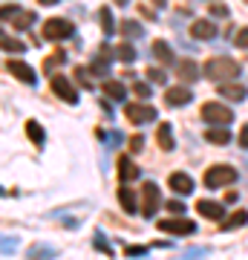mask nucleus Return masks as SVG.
<instances>
[{
  "label": "nucleus",
  "instance_id": "f257e3e1",
  "mask_svg": "<svg viewBox=\"0 0 248 260\" xmlns=\"http://www.w3.org/2000/svg\"><path fill=\"white\" fill-rule=\"evenodd\" d=\"M239 73H242V67L237 64V61H231V58H225V55H217V58H211L208 64H205V75L211 78L214 84H228V81H237L239 78Z\"/></svg>",
  "mask_w": 248,
  "mask_h": 260
},
{
  "label": "nucleus",
  "instance_id": "f03ea898",
  "mask_svg": "<svg viewBox=\"0 0 248 260\" xmlns=\"http://www.w3.org/2000/svg\"><path fill=\"white\" fill-rule=\"evenodd\" d=\"M234 182H237V168H231V165H211L205 171V188H211V191L228 188Z\"/></svg>",
  "mask_w": 248,
  "mask_h": 260
},
{
  "label": "nucleus",
  "instance_id": "7ed1b4c3",
  "mask_svg": "<svg viewBox=\"0 0 248 260\" xmlns=\"http://www.w3.org/2000/svg\"><path fill=\"white\" fill-rule=\"evenodd\" d=\"M199 113H202V121H208V124H231V121H234L231 107L217 104V102H205Z\"/></svg>",
  "mask_w": 248,
  "mask_h": 260
},
{
  "label": "nucleus",
  "instance_id": "20e7f679",
  "mask_svg": "<svg viewBox=\"0 0 248 260\" xmlns=\"http://www.w3.org/2000/svg\"><path fill=\"white\" fill-rule=\"evenodd\" d=\"M159 232L165 234H173V237H191L196 232V223L185 220V217H170V220H159Z\"/></svg>",
  "mask_w": 248,
  "mask_h": 260
},
{
  "label": "nucleus",
  "instance_id": "39448f33",
  "mask_svg": "<svg viewBox=\"0 0 248 260\" xmlns=\"http://www.w3.org/2000/svg\"><path fill=\"white\" fill-rule=\"evenodd\" d=\"M124 116H127L130 124H145V121H153L156 119V110L145 102H127L124 107Z\"/></svg>",
  "mask_w": 248,
  "mask_h": 260
},
{
  "label": "nucleus",
  "instance_id": "423d86ee",
  "mask_svg": "<svg viewBox=\"0 0 248 260\" xmlns=\"http://www.w3.org/2000/svg\"><path fill=\"white\" fill-rule=\"evenodd\" d=\"M44 38L46 41H64V38H73V23L61 18H52L44 23Z\"/></svg>",
  "mask_w": 248,
  "mask_h": 260
},
{
  "label": "nucleus",
  "instance_id": "0eeeda50",
  "mask_svg": "<svg viewBox=\"0 0 248 260\" xmlns=\"http://www.w3.org/2000/svg\"><path fill=\"white\" fill-rule=\"evenodd\" d=\"M141 200H145L141 214L150 220V217L159 211V205H162V197H159V185H156V182H145V188H141Z\"/></svg>",
  "mask_w": 248,
  "mask_h": 260
},
{
  "label": "nucleus",
  "instance_id": "6e6552de",
  "mask_svg": "<svg viewBox=\"0 0 248 260\" xmlns=\"http://www.w3.org/2000/svg\"><path fill=\"white\" fill-rule=\"evenodd\" d=\"M52 93H55L58 99H64L66 104L78 102V90L73 87V81H69V78H61V75H55V78H52Z\"/></svg>",
  "mask_w": 248,
  "mask_h": 260
},
{
  "label": "nucleus",
  "instance_id": "1a4fd4ad",
  "mask_svg": "<svg viewBox=\"0 0 248 260\" xmlns=\"http://www.w3.org/2000/svg\"><path fill=\"white\" fill-rule=\"evenodd\" d=\"M3 20H12L15 29H29L32 20H35V15H29V12L18 9V6H3Z\"/></svg>",
  "mask_w": 248,
  "mask_h": 260
},
{
  "label": "nucleus",
  "instance_id": "9d476101",
  "mask_svg": "<svg viewBox=\"0 0 248 260\" xmlns=\"http://www.w3.org/2000/svg\"><path fill=\"white\" fill-rule=\"evenodd\" d=\"M167 185H170V191H173V194H182V197L193 194V179L188 177L185 171H173V174L167 177Z\"/></svg>",
  "mask_w": 248,
  "mask_h": 260
},
{
  "label": "nucleus",
  "instance_id": "9b49d317",
  "mask_svg": "<svg viewBox=\"0 0 248 260\" xmlns=\"http://www.w3.org/2000/svg\"><path fill=\"white\" fill-rule=\"evenodd\" d=\"M6 70H9L20 84H35V70L23 61H6Z\"/></svg>",
  "mask_w": 248,
  "mask_h": 260
},
{
  "label": "nucleus",
  "instance_id": "f8f14e48",
  "mask_svg": "<svg viewBox=\"0 0 248 260\" xmlns=\"http://www.w3.org/2000/svg\"><path fill=\"white\" fill-rule=\"evenodd\" d=\"M196 211L202 214V217H208V220H217V223L225 220V208H222L217 200H199V203H196Z\"/></svg>",
  "mask_w": 248,
  "mask_h": 260
},
{
  "label": "nucleus",
  "instance_id": "ddd939ff",
  "mask_svg": "<svg viewBox=\"0 0 248 260\" xmlns=\"http://www.w3.org/2000/svg\"><path fill=\"white\" fill-rule=\"evenodd\" d=\"M173 73H176V78L182 84H193L196 81V75H199V70H196V61H176V67H173Z\"/></svg>",
  "mask_w": 248,
  "mask_h": 260
},
{
  "label": "nucleus",
  "instance_id": "4468645a",
  "mask_svg": "<svg viewBox=\"0 0 248 260\" xmlns=\"http://www.w3.org/2000/svg\"><path fill=\"white\" fill-rule=\"evenodd\" d=\"M193 95H191V90L188 87H170V90H165V104L167 107H182V104H188Z\"/></svg>",
  "mask_w": 248,
  "mask_h": 260
},
{
  "label": "nucleus",
  "instance_id": "2eb2a0df",
  "mask_svg": "<svg viewBox=\"0 0 248 260\" xmlns=\"http://www.w3.org/2000/svg\"><path fill=\"white\" fill-rule=\"evenodd\" d=\"M119 179L121 182H133V179H138L141 177V171H138V165L133 162V159H127V156H121L119 159Z\"/></svg>",
  "mask_w": 248,
  "mask_h": 260
},
{
  "label": "nucleus",
  "instance_id": "dca6fc26",
  "mask_svg": "<svg viewBox=\"0 0 248 260\" xmlns=\"http://www.w3.org/2000/svg\"><path fill=\"white\" fill-rule=\"evenodd\" d=\"M214 35H217V26L211 20H193L191 23V38H196V41H211Z\"/></svg>",
  "mask_w": 248,
  "mask_h": 260
},
{
  "label": "nucleus",
  "instance_id": "f3484780",
  "mask_svg": "<svg viewBox=\"0 0 248 260\" xmlns=\"http://www.w3.org/2000/svg\"><path fill=\"white\" fill-rule=\"evenodd\" d=\"M101 90L107 99H113V102H124V95H127V90H124V84L116 81V78H107V81H101Z\"/></svg>",
  "mask_w": 248,
  "mask_h": 260
},
{
  "label": "nucleus",
  "instance_id": "a211bd4d",
  "mask_svg": "<svg viewBox=\"0 0 248 260\" xmlns=\"http://www.w3.org/2000/svg\"><path fill=\"white\" fill-rule=\"evenodd\" d=\"M156 142H159V148L162 150H173V127H170V124H167V121H162V124H159V130H156Z\"/></svg>",
  "mask_w": 248,
  "mask_h": 260
},
{
  "label": "nucleus",
  "instance_id": "6ab92c4d",
  "mask_svg": "<svg viewBox=\"0 0 248 260\" xmlns=\"http://www.w3.org/2000/svg\"><path fill=\"white\" fill-rule=\"evenodd\" d=\"M220 87V95L228 99V102H242L245 99V87L242 84H217Z\"/></svg>",
  "mask_w": 248,
  "mask_h": 260
},
{
  "label": "nucleus",
  "instance_id": "aec40b11",
  "mask_svg": "<svg viewBox=\"0 0 248 260\" xmlns=\"http://www.w3.org/2000/svg\"><path fill=\"white\" fill-rule=\"evenodd\" d=\"M119 203H121V208H124L127 214H136V211H138V205H136V194H133L130 188H124V185L119 188Z\"/></svg>",
  "mask_w": 248,
  "mask_h": 260
},
{
  "label": "nucleus",
  "instance_id": "412c9836",
  "mask_svg": "<svg viewBox=\"0 0 248 260\" xmlns=\"http://www.w3.org/2000/svg\"><path fill=\"white\" fill-rule=\"evenodd\" d=\"M153 55H156V61H162V64H173V49L167 47L165 41H153Z\"/></svg>",
  "mask_w": 248,
  "mask_h": 260
},
{
  "label": "nucleus",
  "instance_id": "4be33fe9",
  "mask_svg": "<svg viewBox=\"0 0 248 260\" xmlns=\"http://www.w3.org/2000/svg\"><path fill=\"white\" fill-rule=\"evenodd\" d=\"M245 223H248V211H234L222 223V232H234V229H239V225H245Z\"/></svg>",
  "mask_w": 248,
  "mask_h": 260
},
{
  "label": "nucleus",
  "instance_id": "5701e85b",
  "mask_svg": "<svg viewBox=\"0 0 248 260\" xmlns=\"http://www.w3.org/2000/svg\"><path fill=\"white\" fill-rule=\"evenodd\" d=\"M205 139L214 142V145H228L231 133H228V130H220V127H211V130H205Z\"/></svg>",
  "mask_w": 248,
  "mask_h": 260
},
{
  "label": "nucleus",
  "instance_id": "b1692460",
  "mask_svg": "<svg viewBox=\"0 0 248 260\" xmlns=\"http://www.w3.org/2000/svg\"><path fill=\"white\" fill-rule=\"evenodd\" d=\"M116 58H119V61H133V58H136V49L130 47L127 41H121L119 47H116Z\"/></svg>",
  "mask_w": 248,
  "mask_h": 260
},
{
  "label": "nucleus",
  "instance_id": "393cba45",
  "mask_svg": "<svg viewBox=\"0 0 248 260\" xmlns=\"http://www.w3.org/2000/svg\"><path fill=\"white\" fill-rule=\"evenodd\" d=\"M26 130H29V139L35 142V145H44V133H41V124H35V121H26Z\"/></svg>",
  "mask_w": 248,
  "mask_h": 260
},
{
  "label": "nucleus",
  "instance_id": "a878e982",
  "mask_svg": "<svg viewBox=\"0 0 248 260\" xmlns=\"http://www.w3.org/2000/svg\"><path fill=\"white\" fill-rule=\"evenodd\" d=\"M0 44H3V49H6V52H23V44H20V41H12V38H6L3 35V41H0Z\"/></svg>",
  "mask_w": 248,
  "mask_h": 260
},
{
  "label": "nucleus",
  "instance_id": "bb28decb",
  "mask_svg": "<svg viewBox=\"0 0 248 260\" xmlns=\"http://www.w3.org/2000/svg\"><path fill=\"white\" fill-rule=\"evenodd\" d=\"M61 61H64V52H61V49H58L55 55H49V58H46L44 70H46V73H52V70H55V64H61Z\"/></svg>",
  "mask_w": 248,
  "mask_h": 260
},
{
  "label": "nucleus",
  "instance_id": "cd10ccee",
  "mask_svg": "<svg viewBox=\"0 0 248 260\" xmlns=\"http://www.w3.org/2000/svg\"><path fill=\"white\" fill-rule=\"evenodd\" d=\"M147 78H150V81H156V84H165V73L156 70V67H147Z\"/></svg>",
  "mask_w": 248,
  "mask_h": 260
},
{
  "label": "nucleus",
  "instance_id": "c85d7f7f",
  "mask_svg": "<svg viewBox=\"0 0 248 260\" xmlns=\"http://www.w3.org/2000/svg\"><path fill=\"white\" fill-rule=\"evenodd\" d=\"M133 93H136L138 99H147V95H150V87H147L145 81H136L133 84Z\"/></svg>",
  "mask_w": 248,
  "mask_h": 260
},
{
  "label": "nucleus",
  "instance_id": "c756f323",
  "mask_svg": "<svg viewBox=\"0 0 248 260\" xmlns=\"http://www.w3.org/2000/svg\"><path fill=\"white\" fill-rule=\"evenodd\" d=\"M124 254H127V257H141V254H147V246H127Z\"/></svg>",
  "mask_w": 248,
  "mask_h": 260
},
{
  "label": "nucleus",
  "instance_id": "7c9ffc66",
  "mask_svg": "<svg viewBox=\"0 0 248 260\" xmlns=\"http://www.w3.org/2000/svg\"><path fill=\"white\" fill-rule=\"evenodd\" d=\"M234 44H237L239 49H248V29H239L237 38H234Z\"/></svg>",
  "mask_w": 248,
  "mask_h": 260
},
{
  "label": "nucleus",
  "instance_id": "2f4dec72",
  "mask_svg": "<svg viewBox=\"0 0 248 260\" xmlns=\"http://www.w3.org/2000/svg\"><path fill=\"white\" fill-rule=\"evenodd\" d=\"M121 32H124V35H138L141 29H138V23H133V20H124V23H121Z\"/></svg>",
  "mask_w": 248,
  "mask_h": 260
},
{
  "label": "nucleus",
  "instance_id": "473e14b6",
  "mask_svg": "<svg viewBox=\"0 0 248 260\" xmlns=\"http://www.w3.org/2000/svg\"><path fill=\"white\" fill-rule=\"evenodd\" d=\"M165 205H167V211H170V214H182L185 211V205L179 203V200H167Z\"/></svg>",
  "mask_w": 248,
  "mask_h": 260
},
{
  "label": "nucleus",
  "instance_id": "72a5a7b5",
  "mask_svg": "<svg viewBox=\"0 0 248 260\" xmlns=\"http://www.w3.org/2000/svg\"><path fill=\"white\" fill-rule=\"evenodd\" d=\"M141 145H145V139H141V136H133V139H130V153H138Z\"/></svg>",
  "mask_w": 248,
  "mask_h": 260
},
{
  "label": "nucleus",
  "instance_id": "f704fd0d",
  "mask_svg": "<svg viewBox=\"0 0 248 260\" xmlns=\"http://www.w3.org/2000/svg\"><path fill=\"white\" fill-rule=\"evenodd\" d=\"M101 26H104V32H110V29H113V20H110V12H107V9L101 12Z\"/></svg>",
  "mask_w": 248,
  "mask_h": 260
},
{
  "label": "nucleus",
  "instance_id": "c9c22d12",
  "mask_svg": "<svg viewBox=\"0 0 248 260\" xmlns=\"http://www.w3.org/2000/svg\"><path fill=\"white\" fill-rule=\"evenodd\" d=\"M239 148H248V124H242L239 130Z\"/></svg>",
  "mask_w": 248,
  "mask_h": 260
},
{
  "label": "nucleus",
  "instance_id": "e433bc0d",
  "mask_svg": "<svg viewBox=\"0 0 248 260\" xmlns=\"http://www.w3.org/2000/svg\"><path fill=\"white\" fill-rule=\"evenodd\" d=\"M211 15H220V18H228V6H211Z\"/></svg>",
  "mask_w": 248,
  "mask_h": 260
},
{
  "label": "nucleus",
  "instance_id": "4c0bfd02",
  "mask_svg": "<svg viewBox=\"0 0 248 260\" xmlns=\"http://www.w3.org/2000/svg\"><path fill=\"white\" fill-rule=\"evenodd\" d=\"M150 3H153V6H156V9H162V6H165L167 0H150Z\"/></svg>",
  "mask_w": 248,
  "mask_h": 260
},
{
  "label": "nucleus",
  "instance_id": "58836bf2",
  "mask_svg": "<svg viewBox=\"0 0 248 260\" xmlns=\"http://www.w3.org/2000/svg\"><path fill=\"white\" fill-rule=\"evenodd\" d=\"M41 6H52V3H58V0H38Z\"/></svg>",
  "mask_w": 248,
  "mask_h": 260
},
{
  "label": "nucleus",
  "instance_id": "ea45409f",
  "mask_svg": "<svg viewBox=\"0 0 248 260\" xmlns=\"http://www.w3.org/2000/svg\"><path fill=\"white\" fill-rule=\"evenodd\" d=\"M116 3H119V6H127V0H116Z\"/></svg>",
  "mask_w": 248,
  "mask_h": 260
}]
</instances>
